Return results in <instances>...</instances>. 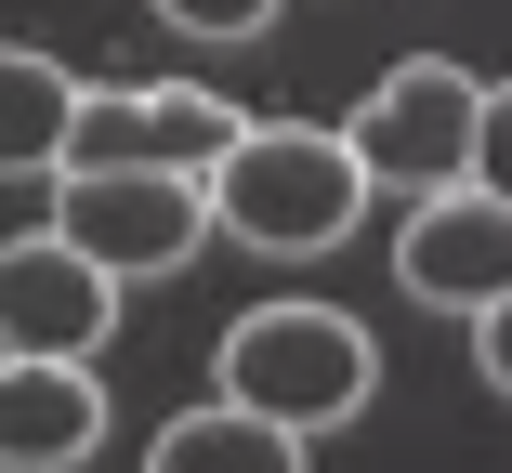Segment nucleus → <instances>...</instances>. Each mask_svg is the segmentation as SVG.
<instances>
[{
    "instance_id": "obj_1",
    "label": "nucleus",
    "mask_w": 512,
    "mask_h": 473,
    "mask_svg": "<svg viewBox=\"0 0 512 473\" xmlns=\"http://www.w3.org/2000/svg\"><path fill=\"white\" fill-rule=\"evenodd\" d=\"M197 198H211V237H237V250H342L368 211V171L342 132L237 119V145L197 171Z\"/></svg>"
},
{
    "instance_id": "obj_2",
    "label": "nucleus",
    "mask_w": 512,
    "mask_h": 473,
    "mask_svg": "<svg viewBox=\"0 0 512 473\" xmlns=\"http://www.w3.org/2000/svg\"><path fill=\"white\" fill-rule=\"evenodd\" d=\"M381 395V342L342 303H263L224 329V408L276 421V434H329Z\"/></svg>"
},
{
    "instance_id": "obj_3",
    "label": "nucleus",
    "mask_w": 512,
    "mask_h": 473,
    "mask_svg": "<svg viewBox=\"0 0 512 473\" xmlns=\"http://www.w3.org/2000/svg\"><path fill=\"white\" fill-rule=\"evenodd\" d=\"M473 106H486V79H460L447 53H407V66H381V92L342 119V145H355L368 184L434 198V184H473Z\"/></svg>"
},
{
    "instance_id": "obj_4",
    "label": "nucleus",
    "mask_w": 512,
    "mask_h": 473,
    "mask_svg": "<svg viewBox=\"0 0 512 473\" xmlns=\"http://www.w3.org/2000/svg\"><path fill=\"white\" fill-rule=\"evenodd\" d=\"M53 237L132 290V276H184L211 250V198L184 171H53Z\"/></svg>"
},
{
    "instance_id": "obj_5",
    "label": "nucleus",
    "mask_w": 512,
    "mask_h": 473,
    "mask_svg": "<svg viewBox=\"0 0 512 473\" xmlns=\"http://www.w3.org/2000/svg\"><path fill=\"white\" fill-rule=\"evenodd\" d=\"M237 145V106L211 79H106V92H79V119H66V171H211Z\"/></svg>"
},
{
    "instance_id": "obj_6",
    "label": "nucleus",
    "mask_w": 512,
    "mask_h": 473,
    "mask_svg": "<svg viewBox=\"0 0 512 473\" xmlns=\"http://www.w3.org/2000/svg\"><path fill=\"white\" fill-rule=\"evenodd\" d=\"M394 290H407V303H447V316L512 303V198H486V184H434V198L394 224Z\"/></svg>"
},
{
    "instance_id": "obj_7",
    "label": "nucleus",
    "mask_w": 512,
    "mask_h": 473,
    "mask_svg": "<svg viewBox=\"0 0 512 473\" xmlns=\"http://www.w3.org/2000/svg\"><path fill=\"white\" fill-rule=\"evenodd\" d=\"M119 329V276L79 263L53 224L40 237H0V355H106Z\"/></svg>"
},
{
    "instance_id": "obj_8",
    "label": "nucleus",
    "mask_w": 512,
    "mask_h": 473,
    "mask_svg": "<svg viewBox=\"0 0 512 473\" xmlns=\"http://www.w3.org/2000/svg\"><path fill=\"white\" fill-rule=\"evenodd\" d=\"M106 434L92 355H0V473H79Z\"/></svg>"
},
{
    "instance_id": "obj_9",
    "label": "nucleus",
    "mask_w": 512,
    "mask_h": 473,
    "mask_svg": "<svg viewBox=\"0 0 512 473\" xmlns=\"http://www.w3.org/2000/svg\"><path fill=\"white\" fill-rule=\"evenodd\" d=\"M66 119H79V79L27 40H0V184L66 171Z\"/></svg>"
},
{
    "instance_id": "obj_10",
    "label": "nucleus",
    "mask_w": 512,
    "mask_h": 473,
    "mask_svg": "<svg viewBox=\"0 0 512 473\" xmlns=\"http://www.w3.org/2000/svg\"><path fill=\"white\" fill-rule=\"evenodd\" d=\"M145 473H302V434H276V421H250V408H184V421H158V447H145Z\"/></svg>"
},
{
    "instance_id": "obj_11",
    "label": "nucleus",
    "mask_w": 512,
    "mask_h": 473,
    "mask_svg": "<svg viewBox=\"0 0 512 473\" xmlns=\"http://www.w3.org/2000/svg\"><path fill=\"white\" fill-rule=\"evenodd\" d=\"M158 27H184V40H263L276 27V0H145Z\"/></svg>"
},
{
    "instance_id": "obj_12",
    "label": "nucleus",
    "mask_w": 512,
    "mask_h": 473,
    "mask_svg": "<svg viewBox=\"0 0 512 473\" xmlns=\"http://www.w3.org/2000/svg\"><path fill=\"white\" fill-rule=\"evenodd\" d=\"M473 184H486V198H512V79L473 106Z\"/></svg>"
},
{
    "instance_id": "obj_13",
    "label": "nucleus",
    "mask_w": 512,
    "mask_h": 473,
    "mask_svg": "<svg viewBox=\"0 0 512 473\" xmlns=\"http://www.w3.org/2000/svg\"><path fill=\"white\" fill-rule=\"evenodd\" d=\"M473 355H486V395H512V303L473 316Z\"/></svg>"
}]
</instances>
